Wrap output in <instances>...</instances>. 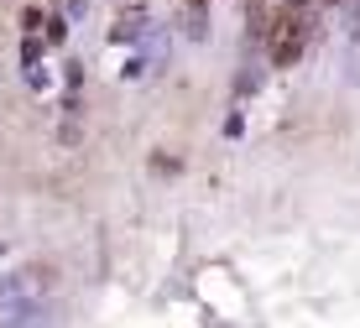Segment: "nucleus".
Listing matches in <instances>:
<instances>
[{
	"instance_id": "obj_1",
	"label": "nucleus",
	"mask_w": 360,
	"mask_h": 328,
	"mask_svg": "<svg viewBox=\"0 0 360 328\" xmlns=\"http://www.w3.org/2000/svg\"><path fill=\"white\" fill-rule=\"evenodd\" d=\"M271 63H277V68H292L297 58H303V42H308V21L297 16V11H288V16H277L271 21Z\"/></svg>"
},
{
	"instance_id": "obj_2",
	"label": "nucleus",
	"mask_w": 360,
	"mask_h": 328,
	"mask_svg": "<svg viewBox=\"0 0 360 328\" xmlns=\"http://www.w3.org/2000/svg\"><path fill=\"white\" fill-rule=\"evenodd\" d=\"M42 287H47V276H42V271L0 276V318H6V313H16V308H32V302L42 297Z\"/></svg>"
},
{
	"instance_id": "obj_3",
	"label": "nucleus",
	"mask_w": 360,
	"mask_h": 328,
	"mask_svg": "<svg viewBox=\"0 0 360 328\" xmlns=\"http://www.w3.org/2000/svg\"><path fill=\"white\" fill-rule=\"evenodd\" d=\"M0 328H47V313L37 308H16V313H6V318H0Z\"/></svg>"
},
{
	"instance_id": "obj_4",
	"label": "nucleus",
	"mask_w": 360,
	"mask_h": 328,
	"mask_svg": "<svg viewBox=\"0 0 360 328\" xmlns=\"http://www.w3.org/2000/svg\"><path fill=\"white\" fill-rule=\"evenodd\" d=\"M141 27H146V16H131V21L120 16V21H115V32H110V37H115V42H136V37H141Z\"/></svg>"
},
{
	"instance_id": "obj_5",
	"label": "nucleus",
	"mask_w": 360,
	"mask_h": 328,
	"mask_svg": "<svg viewBox=\"0 0 360 328\" xmlns=\"http://www.w3.org/2000/svg\"><path fill=\"white\" fill-rule=\"evenodd\" d=\"M37 58H42V42L27 37V47H21V63H27V73H37Z\"/></svg>"
},
{
	"instance_id": "obj_6",
	"label": "nucleus",
	"mask_w": 360,
	"mask_h": 328,
	"mask_svg": "<svg viewBox=\"0 0 360 328\" xmlns=\"http://www.w3.org/2000/svg\"><path fill=\"white\" fill-rule=\"evenodd\" d=\"M58 16H63V21H79V16H84V0H58Z\"/></svg>"
},
{
	"instance_id": "obj_7",
	"label": "nucleus",
	"mask_w": 360,
	"mask_h": 328,
	"mask_svg": "<svg viewBox=\"0 0 360 328\" xmlns=\"http://www.w3.org/2000/svg\"><path fill=\"white\" fill-rule=\"evenodd\" d=\"M21 27H27V37H37V32L47 27V16H42V11H27V16H21Z\"/></svg>"
},
{
	"instance_id": "obj_8",
	"label": "nucleus",
	"mask_w": 360,
	"mask_h": 328,
	"mask_svg": "<svg viewBox=\"0 0 360 328\" xmlns=\"http://www.w3.org/2000/svg\"><path fill=\"white\" fill-rule=\"evenodd\" d=\"M63 37H68V21L53 16V21H47V42H63Z\"/></svg>"
},
{
	"instance_id": "obj_9",
	"label": "nucleus",
	"mask_w": 360,
	"mask_h": 328,
	"mask_svg": "<svg viewBox=\"0 0 360 328\" xmlns=\"http://www.w3.org/2000/svg\"><path fill=\"white\" fill-rule=\"evenodd\" d=\"M198 6H204V0H193V11H198Z\"/></svg>"
},
{
	"instance_id": "obj_10",
	"label": "nucleus",
	"mask_w": 360,
	"mask_h": 328,
	"mask_svg": "<svg viewBox=\"0 0 360 328\" xmlns=\"http://www.w3.org/2000/svg\"><path fill=\"white\" fill-rule=\"evenodd\" d=\"M292 6H303V0H292Z\"/></svg>"
}]
</instances>
